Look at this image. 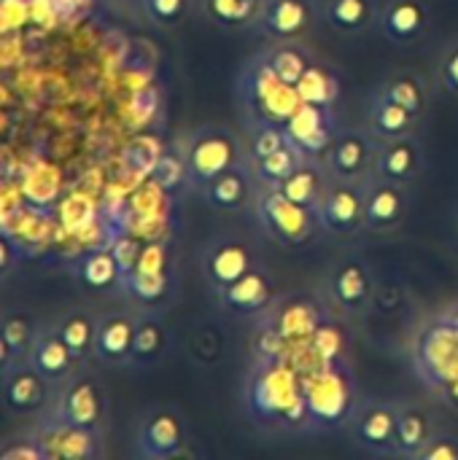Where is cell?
I'll return each instance as SVG.
<instances>
[{
	"label": "cell",
	"mask_w": 458,
	"mask_h": 460,
	"mask_svg": "<svg viewBox=\"0 0 458 460\" xmlns=\"http://www.w3.org/2000/svg\"><path fill=\"white\" fill-rule=\"evenodd\" d=\"M329 183H332V175H329L324 159H305V162L294 170V175L281 186V191H283L292 202H297V205H302V208L319 213V205H321V199H324Z\"/></svg>",
	"instance_id": "4dcf8cb0"
},
{
	"label": "cell",
	"mask_w": 458,
	"mask_h": 460,
	"mask_svg": "<svg viewBox=\"0 0 458 460\" xmlns=\"http://www.w3.org/2000/svg\"><path fill=\"white\" fill-rule=\"evenodd\" d=\"M410 213L408 186L373 175L367 181L364 197V232L370 234H391L397 232Z\"/></svg>",
	"instance_id": "ac0fdd59"
},
{
	"label": "cell",
	"mask_w": 458,
	"mask_h": 460,
	"mask_svg": "<svg viewBox=\"0 0 458 460\" xmlns=\"http://www.w3.org/2000/svg\"><path fill=\"white\" fill-rule=\"evenodd\" d=\"M256 264L259 261H256L254 245L246 237L229 234V232L211 237L200 251V270H202V278L213 294L232 286L238 278L251 272Z\"/></svg>",
	"instance_id": "30bf717a"
},
{
	"label": "cell",
	"mask_w": 458,
	"mask_h": 460,
	"mask_svg": "<svg viewBox=\"0 0 458 460\" xmlns=\"http://www.w3.org/2000/svg\"><path fill=\"white\" fill-rule=\"evenodd\" d=\"M57 391L78 372V369H84L78 361H76V356H73V350L67 348V342L62 340V334L57 332V326L54 323H43V329H40V334H38V340H35V345H32V353H30V358H27Z\"/></svg>",
	"instance_id": "484cf974"
},
{
	"label": "cell",
	"mask_w": 458,
	"mask_h": 460,
	"mask_svg": "<svg viewBox=\"0 0 458 460\" xmlns=\"http://www.w3.org/2000/svg\"><path fill=\"white\" fill-rule=\"evenodd\" d=\"M184 156H186V172H189L192 191H200L216 175L251 162L248 146L224 124L197 127L184 143Z\"/></svg>",
	"instance_id": "277c9868"
},
{
	"label": "cell",
	"mask_w": 458,
	"mask_h": 460,
	"mask_svg": "<svg viewBox=\"0 0 458 460\" xmlns=\"http://www.w3.org/2000/svg\"><path fill=\"white\" fill-rule=\"evenodd\" d=\"M324 19L319 0H265L256 32L270 40H302Z\"/></svg>",
	"instance_id": "d6986e66"
},
{
	"label": "cell",
	"mask_w": 458,
	"mask_h": 460,
	"mask_svg": "<svg viewBox=\"0 0 458 460\" xmlns=\"http://www.w3.org/2000/svg\"><path fill=\"white\" fill-rule=\"evenodd\" d=\"M57 332L73 350L76 361L86 367L89 358H94V340H97V318L86 307H70L54 321Z\"/></svg>",
	"instance_id": "e575fe53"
},
{
	"label": "cell",
	"mask_w": 458,
	"mask_h": 460,
	"mask_svg": "<svg viewBox=\"0 0 458 460\" xmlns=\"http://www.w3.org/2000/svg\"><path fill=\"white\" fill-rule=\"evenodd\" d=\"M78 280L92 288V291H113V288H124V272L121 264L113 253V248L105 251H89L78 267H76Z\"/></svg>",
	"instance_id": "8d00e7d4"
},
{
	"label": "cell",
	"mask_w": 458,
	"mask_h": 460,
	"mask_svg": "<svg viewBox=\"0 0 458 460\" xmlns=\"http://www.w3.org/2000/svg\"><path fill=\"white\" fill-rule=\"evenodd\" d=\"M443 315H445V318H448V321L456 326V332H458V299L454 302V305H448V307L443 310Z\"/></svg>",
	"instance_id": "681fc988"
},
{
	"label": "cell",
	"mask_w": 458,
	"mask_h": 460,
	"mask_svg": "<svg viewBox=\"0 0 458 460\" xmlns=\"http://www.w3.org/2000/svg\"><path fill=\"white\" fill-rule=\"evenodd\" d=\"M340 119L335 108L327 105H313V102H302L294 116L286 121V132L292 137V143L308 156V159H324L329 146L335 143L337 132H340Z\"/></svg>",
	"instance_id": "e0dca14e"
},
{
	"label": "cell",
	"mask_w": 458,
	"mask_h": 460,
	"mask_svg": "<svg viewBox=\"0 0 458 460\" xmlns=\"http://www.w3.org/2000/svg\"><path fill=\"white\" fill-rule=\"evenodd\" d=\"M235 97L246 119V127H254V124L286 127V121L302 105L297 86L278 78L259 54H254L240 67L238 81H235Z\"/></svg>",
	"instance_id": "3957f363"
},
{
	"label": "cell",
	"mask_w": 458,
	"mask_h": 460,
	"mask_svg": "<svg viewBox=\"0 0 458 460\" xmlns=\"http://www.w3.org/2000/svg\"><path fill=\"white\" fill-rule=\"evenodd\" d=\"M456 237H458V208H456Z\"/></svg>",
	"instance_id": "f907efd6"
},
{
	"label": "cell",
	"mask_w": 458,
	"mask_h": 460,
	"mask_svg": "<svg viewBox=\"0 0 458 460\" xmlns=\"http://www.w3.org/2000/svg\"><path fill=\"white\" fill-rule=\"evenodd\" d=\"M256 191H259V183H256L254 167H251V162H246V164H238V167L216 175L197 194L208 208H213L219 213H243V210L254 208Z\"/></svg>",
	"instance_id": "7402d4cb"
},
{
	"label": "cell",
	"mask_w": 458,
	"mask_h": 460,
	"mask_svg": "<svg viewBox=\"0 0 458 460\" xmlns=\"http://www.w3.org/2000/svg\"><path fill=\"white\" fill-rule=\"evenodd\" d=\"M308 348L313 350V356L321 364L348 361V334H346V326L340 323V318L327 313L324 321L319 323L316 334L310 337Z\"/></svg>",
	"instance_id": "ab89813d"
},
{
	"label": "cell",
	"mask_w": 458,
	"mask_h": 460,
	"mask_svg": "<svg viewBox=\"0 0 458 460\" xmlns=\"http://www.w3.org/2000/svg\"><path fill=\"white\" fill-rule=\"evenodd\" d=\"M340 73L316 57V62L308 67V73L302 75V81L297 84V92L302 97V102H313V105H327V108H335L337 100H340Z\"/></svg>",
	"instance_id": "74e56055"
},
{
	"label": "cell",
	"mask_w": 458,
	"mask_h": 460,
	"mask_svg": "<svg viewBox=\"0 0 458 460\" xmlns=\"http://www.w3.org/2000/svg\"><path fill=\"white\" fill-rule=\"evenodd\" d=\"M251 353H254V358H289L292 345L281 337V332L273 326V321L267 315H259L256 332L251 340Z\"/></svg>",
	"instance_id": "60d3db41"
},
{
	"label": "cell",
	"mask_w": 458,
	"mask_h": 460,
	"mask_svg": "<svg viewBox=\"0 0 458 460\" xmlns=\"http://www.w3.org/2000/svg\"><path fill=\"white\" fill-rule=\"evenodd\" d=\"M432 30V5L427 0H386L381 8V32L397 46H413Z\"/></svg>",
	"instance_id": "d4e9b609"
},
{
	"label": "cell",
	"mask_w": 458,
	"mask_h": 460,
	"mask_svg": "<svg viewBox=\"0 0 458 460\" xmlns=\"http://www.w3.org/2000/svg\"><path fill=\"white\" fill-rule=\"evenodd\" d=\"M251 210L256 216L259 229L273 243L289 251L310 245L324 232L319 213L292 202L281 189H259Z\"/></svg>",
	"instance_id": "5b68a950"
},
{
	"label": "cell",
	"mask_w": 458,
	"mask_h": 460,
	"mask_svg": "<svg viewBox=\"0 0 458 460\" xmlns=\"http://www.w3.org/2000/svg\"><path fill=\"white\" fill-rule=\"evenodd\" d=\"M437 396L443 399V404H448L451 410H456L458 412V377H454L448 385H443V388L437 391Z\"/></svg>",
	"instance_id": "c3c4849f"
},
{
	"label": "cell",
	"mask_w": 458,
	"mask_h": 460,
	"mask_svg": "<svg viewBox=\"0 0 458 460\" xmlns=\"http://www.w3.org/2000/svg\"><path fill=\"white\" fill-rule=\"evenodd\" d=\"M170 348H173V334H170L165 318L157 310L138 313V329H135L130 367H138V369L157 367L159 361H165L170 356Z\"/></svg>",
	"instance_id": "83f0119b"
},
{
	"label": "cell",
	"mask_w": 458,
	"mask_h": 460,
	"mask_svg": "<svg viewBox=\"0 0 458 460\" xmlns=\"http://www.w3.org/2000/svg\"><path fill=\"white\" fill-rule=\"evenodd\" d=\"M381 8L378 0H324V22L346 38H362L381 27Z\"/></svg>",
	"instance_id": "f1b7e54d"
},
{
	"label": "cell",
	"mask_w": 458,
	"mask_h": 460,
	"mask_svg": "<svg viewBox=\"0 0 458 460\" xmlns=\"http://www.w3.org/2000/svg\"><path fill=\"white\" fill-rule=\"evenodd\" d=\"M397 420H400V402H381V399H362L351 423V439L373 453V456H391L397 458Z\"/></svg>",
	"instance_id": "5bb4252c"
},
{
	"label": "cell",
	"mask_w": 458,
	"mask_h": 460,
	"mask_svg": "<svg viewBox=\"0 0 458 460\" xmlns=\"http://www.w3.org/2000/svg\"><path fill=\"white\" fill-rule=\"evenodd\" d=\"M327 313L329 310H324L321 302L310 294H286V296H278V302L265 315L273 321V326L281 332V337L292 348H300L310 342V337L316 334Z\"/></svg>",
	"instance_id": "44dd1931"
},
{
	"label": "cell",
	"mask_w": 458,
	"mask_h": 460,
	"mask_svg": "<svg viewBox=\"0 0 458 460\" xmlns=\"http://www.w3.org/2000/svg\"><path fill=\"white\" fill-rule=\"evenodd\" d=\"M305 159L308 156L292 143V137H289V143L283 148L273 151L270 156L251 159V167H254V175H256L259 189H281Z\"/></svg>",
	"instance_id": "f35d334b"
},
{
	"label": "cell",
	"mask_w": 458,
	"mask_h": 460,
	"mask_svg": "<svg viewBox=\"0 0 458 460\" xmlns=\"http://www.w3.org/2000/svg\"><path fill=\"white\" fill-rule=\"evenodd\" d=\"M49 415L70 423V426H81L89 431H100L105 434L108 429V394L105 385L100 383L97 375L78 369L54 396V404L49 410Z\"/></svg>",
	"instance_id": "52a82bcc"
},
{
	"label": "cell",
	"mask_w": 458,
	"mask_h": 460,
	"mask_svg": "<svg viewBox=\"0 0 458 460\" xmlns=\"http://www.w3.org/2000/svg\"><path fill=\"white\" fill-rule=\"evenodd\" d=\"M135 329H138V313H127V310L103 313L97 318L94 358L103 367H130Z\"/></svg>",
	"instance_id": "cb8c5ba5"
},
{
	"label": "cell",
	"mask_w": 458,
	"mask_h": 460,
	"mask_svg": "<svg viewBox=\"0 0 458 460\" xmlns=\"http://www.w3.org/2000/svg\"><path fill=\"white\" fill-rule=\"evenodd\" d=\"M418 460H458V434L451 431H435L429 445L421 450Z\"/></svg>",
	"instance_id": "bcb514c9"
},
{
	"label": "cell",
	"mask_w": 458,
	"mask_h": 460,
	"mask_svg": "<svg viewBox=\"0 0 458 460\" xmlns=\"http://www.w3.org/2000/svg\"><path fill=\"white\" fill-rule=\"evenodd\" d=\"M3 375V410L13 418H40L51 410L57 388L30 364H16Z\"/></svg>",
	"instance_id": "4fadbf2b"
},
{
	"label": "cell",
	"mask_w": 458,
	"mask_h": 460,
	"mask_svg": "<svg viewBox=\"0 0 458 460\" xmlns=\"http://www.w3.org/2000/svg\"><path fill=\"white\" fill-rule=\"evenodd\" d=\"M375 275L370 264L359 256L340 259L327 278V296L335 305V310L346 318L367 315L375 302Z\"/></svg>",
	"instance_id": "8fae6325"
},
{
	"label": "cell",
	"mask_w": 458,
	"mask_h": 460,
	"mask_svg": "<svg viewBox=\"0 0 458 460\" xmlns=\"http://www.w3.org/2000/svg\"><path fill=\"white\" fill-rule=\"evenodd\" d=\"M170 283H173V264H170L167 243H154L140 248L132 270L124 278V291L146 310H154L159 302L167 299Z\"/></svg>",
	"instance_id": "9a60e30c"
},
{
	"label": "cell",
	"mask_w": 458,
	"mask_h": 460,
	"mask_svg": "<svg viewBox=\"0 0 458 460\" xmlns=\"http://www.w3.org/2000/svg\"><path fill=\"white\" fill-rule=\"evenodd\" d=\"M289 143V132L281 124H254L248 127V154L251 159H265Z\"/></svg>",
	"instance_id": "7bdbcfd3"
},
{
	"label": "cell",
	"mask_w": 458,
	"mask_h": 460,
	"mask_svg": "<svg viewBox=\"0 0 458 460\" xmlns=\"http://www.w3.org/2000/svg\"><path fill=\"white\" fill-rule=\"evenodd\" d=\"M221 310H227L229 315L238 318H259L265 315L275 302H278V288H275V278L270 275L267 267L256 264L251 272H246L243 278H238L232 286L221 288L216 294Z\"/></svg>",
	"instance_id": "ffe728a7"
},
{
	"label": "cell",
	"mask_w": 458,
	"mask_h": 460,
	"mask_svg": "<svg viewBox=\"0 0 458 460\" xmlns=\"http://www.w3.org/2000/svg\"><path fill=\"white\" fill-rule=\"evenodd\" d=\"M413 367L421 383L435 394L458 377V332L443 313L418 329L413 342Z\"/></svg>",
	"instance_id": "8992f818"
},
{
	"label": "cell",
	"mask_w": 458,
	"mask_h": 460,
	"mask_svg": "<svg viewBox=\"0 0 458 460\" xmlns=\"http://www.w3.org/2000/svg\"><path fill=\"white\" fill-rule=\"evenodd\" d=\"M43 323L30 310H5L0 326V372H8L16 364H24L32 353V345Z\"/></svg>",
	"instance_id": "4316f807"
},
{
	"label": "cell",
	"mask_w": 458,
	"mask_h": 460,
	"mask_svg": "<svg viewBox=\"0 0 458 460\" xmlns=\"http://www.w3.org/2000/svg\"><path fill=\"white\" fill-rule=\"evenodd\" d=\"M202 16L224 30V32H243V30H256L265 0H200Z\"/></svg>",
	"instance_id": "1f68e13d"
},
{
	"label": "cell",
	"mask_w": 458,
	"mask_h": 460,
	"mask_svg": "<svg viewBox=\"0 0 458 460\" xmlns=\"http://www.w3.org/2000/svg\"><path fill=\"white\" fill-rule=\"evenodd\" d=\"M305 375V402L310 415L313 434H329L348 429L356 407H359V388L351 369V361L319 364Z\"/></svg>",
	"instance_id": "7a4b0ae2"
},
{
	"label": "cell",
	"mask_w": 458,
	"mask_h": 460,
	"mask_svg": "<svg viewBox=\"0 0 458 460\" xmlns=\"http://www.w3.org/2000/svg\"><path fill=\"white\" fill-rule=\"evenodd\" d=\"M38 445L46 460H97L103 458V437L100 431H89L81 426H70L54 415H40L32 426Z\"/></svg>",
	"instance_id": "7c38bea8"
},
{
	"label": "cell",
	"mask_w": 458,
	"mask_h": 460,
	"mask_svg": "<svg viewBox=\"0 0 458 460\" xmlns=\"http://www.w3.org/2000/svg\"><path fill=\"white\" fill-rule=\"evenodd\" d=\"M140 5L148 22L162 30L178 27L192 13V0H140Z\"/></svg>",
	"instance_id": "b9f144b4"
},
{
	"label": "cell",
	"mask_w": 458,
	"mask_h": 460,
	"mask_svg": "<svg viewBox=\"0 0 458 460\" xmlns=\"http://www.w3.org/2000/svg\"><path fill=\"white\" fill-rule=\"evenodd\" d=\"M189 445L186 415L175 404H154L135 429V456L143 460H170L184 456Z\"/></svg>",
	"instance_id": "ba28073f"
},
{
	"label": "cell",
	"mask_w": 458,
	"mask_h": 460,
	"mask_svg": "<svg viewBox=\"0 0 458 460\" xmlns=\"http://www.w3.org/2000/svg\"><path fill=\"white\" fill-rule=\"evenodd\" d=\"M437 75H440V84L458 97V40L445 46V51L437 62Z\"/></svg>",
	"instance_id": "7dc6e473"
},
{
	"label": "cell",
	"mask_w": 458,
	"mask_h": 460,
	"mask_svg": "<svg viewBox=\"0 0 458 460\" xmlns=\"http://www.w3.org/2000/svg\"><path fill=\"white\" fill-rule=\"evenodd\" d=\"M375 92H381L383 97H389V100L400 102L402 108H408L418 121L429 111V89H427L424 78L418 73H413V70H397V73L386 75L378 84Z\"/></svg>",
	"instance_id": "d590c367"
},
{
	"label": "cell",
	"mask_w": 458,
	"mask_h": 460,
	"mask_svg": "<svg viewBox=\"0 0 458 460\" xmlns=\"http://www.w3.org/2000/svg\"><path fill=\"white\" fill-rule=\"evenodd\" d=\"M427 164V151L424 143L418 140L416 132L402 135V137H391V140H381L378 148V159H375V175L410 186Z\"/></svg>",
	"instance_id": "603a6c76"
},
{
	"label": "cell",
	"mask_w": 458,
	"mask_h": 460,
	"mask_svg": "<svg viewBox=\"0 0 458 460\" xmlns=\"http://www.w3.org/2000/svg\"><path fill=\"white\" fill-rule=\"evenodd\" d=\"M381 140L367 127H340L335 143L329 146L324 164L335 181H354L364 183L375 175Z\"/></svg>",
	"instance_id": "9c48e42d"
},
{
	"label": "cell",
	"mask_w": 458,
	"mask_h": 460,
	"mask_svg": "<svg viewBox=\"0 0 458 460\" xmlns=\"http://www.w3.org/2000/svg\"><path fill=\"white\" fill-rule=\"evenodd\" d=\"M243 407L265 431L308 434L305 375L292 358H254L243 385Z\"/></svg>",
	"instance_id": "6da1fadb"
},
{
	"label": "cell",
	"mask_w": 458,
	"mask_h": 460,
	"mask_svg": "<svg viewBox=\"0 0 458 460\" xmlns=\"http://www.w3.org/2000/svg\"><path fill=\"white\" fill-rule=\"evenodd\" d=\"M364 197H367V181H335L329 183L321 205H319V221L324 234L332 237H354L364 229Z\"/></svg>",
	"instance_id": "2e32d148"
},
{
	"label": "cell",
	"mask_w": 458,
	"mask_h": 460,
	"mask_svg": "<svg viewBox=\"0 0 458 460\" xmlns=\"http://www.w3.org/2000/svg\"><path fill=\"white\" fill-rule=\"evenodd\" d=\"M0 460H46L40 445H38V437L32 431V426L27 431H22L19 437H11V439L3 442Z\"/></svg>",
	"instance_id": "f6af8a7d"
},
{
	"label": "cell",
	"mask_w": 458,
	"mask_h": 460,
	"mask_svg": "<svg viewBox=\"0 0 458 460\" xmlns=\"http://www.w3.org/2000/svg\"><path fill=\"white\" fill-rule=\"evenodd\" d=\"M367 127L373 129V135L378 140H391V137H402L416 132L418 119L402 108L400 102L383 97L381 92H373L370 97V108H367Z\"/></svg>",
	"instance_id": "836d02e7"
},
{
	"label": "cell",
	"mask_w": 458,
	"mask_h": 460,
	"mask_svg": "<svg viewBox=\"0 0 458 460\" xmlns=\"http://www.w3.org/2000/svg\"><path fill=\"white\" fill-rule=\"evenodd\" d=\"M259 57L278 78H283L292 86H297L308 67L316 62V54L300 40H270V46L259 51Z\"/></svg>",
	"instance_id": "d6a6232c"
},
{
	"label": "cell",
	"mask_w": 458,
	"mask_h": 460,
	"mask_svg": "<svg viewBox=\"0 0 458 460\" xmlns=\"http://www.w3.org/2000/svg\"><path fill=\"white\" fill-rule=\"evenodd\" d=\"M435 423H432V415L416 404V402H400V420H397V442H394V450H397V458L418 460L421 450L429 445L432 434H435Z\"/></svg>",
	"instance_id": "f546056e"
},
{
	"label": "cell",
	"mask_w": 458,
	"mask_h": 460,
	"mask_svg": "<svg viewBox=\"0 0 458 460\" xmlns=\"http://www.w3.org/2000/svg\"><path fill=\"white\" fill-rule=\"evenodd\" d=\"M192 353L202 364H219L221 356H224V334H221V329L213 326V323H205L202 329H197L194 337H192Z\"/></svg>",
	"instance_id": "ee69618b"
}]
</instances>
